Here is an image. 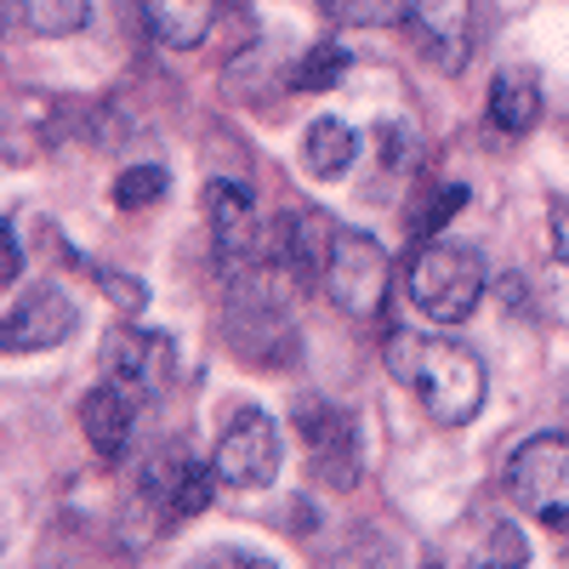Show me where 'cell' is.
I'll use <instances>...</instances> for the list:
<instances>
[{
	"instance_id": "1",
	"label": "cell",
	"mask_w": 569,
	"mask_h": 569,
	"mask_svg": "<svg viewBox=\"0 0 569 569\" xmlns=\"http://www.w3.org/2000/svg\"><path fill=\"white\" fill-rule=\"evenodd\" d=\"M388 370L421 399V410L433 416L439 427H467L472 416L485 410V359L461 348V342H445V337H399L388 342Z\"/></svg>"
},
{
	"instance_id": "2",
	"label": "cell",
	"mask_w": 569,
	"mask_h": 569,
	"mask_svg": "<svg viewBox=\"0 0 569 569\" xmlns=\"http://www.w3.org/2000/svg\"><path fill=\"white\" fill-rule=\"evenodd\" d=\"M405 284L421 319L461 325L485 297V257L461 240H421L405 262Z\"/></svg>"
},
{
	"instance_id": "3",
	"label": "cell",
	"mask_w": 569,
	"mask_h": 569,
	"mask_svg": "<svg viewBox=\"0 0 569 569\" xmlns=\"http://www.w3.org/2000/svg\"><path fill=\"white\" fill-rule=\"evenodd\" d=\"M507 496L547 530H569V439L536 433L507 456Z\"/></svg>"
},
{
	"instance_id": "4",
	"label": "cell",
	"mask_w": 569,
	"mask_h": 569,
	"mask_svg": "<svg viewBox=\"0 0 569 569\" xmlns=\"http://www.w3.org/2000/svg\"><path fill=\"white\" fill-rule=\"evenodd\" d=\"M325 291L353 319H370L376 308H382V297H388V251L376 246V233L337 228L330 262H325Z\"/></svg>"
},
{
	"instance_id": "5",
	"label": "cell",
	"mask_w": 569,
	"mask_h": 569,
	"mask_svg": "<svg viewBox=\"0 0 569 569\" xmlns=\"http://www.w3.org/2000/svg\"><path fill=\"white\" fill-rule=\"evenodd\" d=\"M211 479H217V467H200L188 450H177V445L160 450L137 479V496H142V507H149L154 530H171V525H182V518L206 512L211 507Z\"/></svg>"
},
{
	"instance_id": "6",
	"label": "cell",
	"mask_w": 569,
	"mask_h": 569,
	"mask_svg": "<svg viewBox=\"0 0 569 569\" xmlns=\"http://www.w3.org/2000/svg\"><path fill=\"white\" fill-rule=\"evenodd\" d=\"M217 479L233 490H268L279 479V427L262 410H233V421L217 439Z\"/></svg>"
},
{
	"instance_id": "7",
	"label": "cell",
	"mask_w": 569,
	"mask_h": 569,
	"mask_svg": "<svg viewBox=\"0 0 569 569\" xmlns=\"http://www.w3.org/2000/svg\"><path fill=\"white\" fill-rule=\"evenodd\" d=\"M206 222H211V246H217V268L228 279H240L257 268V251H262V222H257V200L251 188L240 182H206Z\"/></svg>"
},
{
	"instance_id": "8",
	"label": "cell",
	"mask_w": 569,
	"mask_h": 569,
	"mask_svg": "<svg viewBox=\"0 0 569 569\" xmlns=\"http://www.w3.org/2000/svg\"><path fill=\"white\" fill-rule=\"evenodd\" d=\"M74 330H80L74 297L63 284H34V291L7 313V325H0V342H7V353H40V348L69 342Z\"/></svg>"
},
{
	"instance_id": "9",
	"label": "cell",
	"mask_w": 569,
	"mask_h": 569,
	"mask_svg": "<svg viewBox=\"0 0 569 569\" xmlns=\"http://www.w3.org/2000/svg\"><path fill=\"white\" fill-rule=\"evenodd\" d=\"M302 445H308V467L319 485H330V490L359 485V433L342 410L302 405Z\"/></svg>"
},
{
	"instance_id": "10",
	"label": "cell",
	"mask_w": 569,
	"mask_h": 569,
	"mask_svg": "<svg viewBox=\"0 0 569 569\" xmlns=\"http://www.w3.org/2000/svg\"><path fill=\"white\" fill-rule=\"evenodd\" d=\"M103 376L154 405L160 388L171 382V337H160V330H114L103 348Z\"/></svg>"
},
{
	"instance_id": "11",
	"label": "cell",
	"mask_w": 569,
	"mask_h": 569,
	"mask_svg": "<svg viewBox=\"0 0 569 569\" xmlns=\"http://www.w3.org/2000/svg\"><path fill=\"white\" fill-rule=\"evenodd\" d=\"M142 410H149V399H142V393H131V388L109 382V376H98V388H91L86 405H80L86 445L98 450L103 461H120L126 445H131V433H137V416Z\"/></svg>"
},
{
	"instance_id": "12",
	"label": "cell",
	"mask_w": 569,
	"mask_h": 569,
	"mask_svg": "<svg viewBox=\"0 0 569 569\" xmlns=\"http://www.w3.org/2000/svg\"><path fill=\"white\" fill-rule=\"evenodd\" d=\"M330 240H337V228H330L313 206H284L279 233H273V268L291 273L297 284H313V279H325Z\"/></svg>"
},
{
	"instance_id": "13",
	"label": "cell",
	"mask_w": 569,
	"mask_h": 569,
	"mask_svg": "<svg viewBox=\"0 0 569 569\" xmlns=\"http://www.w3.org/2000/svg\"><path fill=\"white\" fill-rule=\"evenodd\" d=\"M416 46L433 69H461L472 52V0H416L410 7Z\"/></svg>"
},
{
	"instance_id": "14",
	"label": "cell",
	"mask_w": 569,
	"mask_h": 569,
	"mask_svg": "<svg viewBox=\"0 0 569 569\" xmlns=\"http://www.w3.org/2000/svg\"><path fill=\"white\" fill-rule=\"evenodd\" d=\"M137 12L166 52H194L217 23V0H137Z\"/></svg>"
},
{
	"instance_id": "15",
	"label": "cell",
	"mask_w": 569,
	"mask_h": 569,
	"mask_svg": "<svg viewBox=\"0 0 569 569\" xmlns=\"http://www.w3.org/2000/svg\"><path fill=\"white\" fill-rule=\"evenodd\" d=\"M536 120H541V80H536V69L507 63L490 80V126L501 137H525V131H536Z\"/></svg>"
},
{
	"instance_id": "16",
	"label": "cell",
	"mask_w": 569,
	"mask_h": 569,
	"mask_svg": "<svg viewBox=\"0 0 569 569\" xmlns=\"http://www.w3.org/2000/svg\"><path fill=\"white\" fill-rule=\"evenodd\" d=\"M353 154H359V137H353V126H342V120L325 114V120H313V126L302 131V171H308L313 182L348 177Z\"/></svg>"
},
{
	"instance_id": "17",
	"label": "cell",
	"mask_w": 569,
	"mask_h": 569,
	"mask_svg": "<svg viewBox=\"0 0 569 569\" xmlns=\"http://www.w3.org/2000/svg\"><path fill=\"white\" fill-rule=\"evenodd\" d=\"M7 18L34 40H63L86 29L91 0H7Z\"/></svg>"
},
{
	"instance_id": "18",
	"label": "cell",
	"mask_w": 569,
	"mask_h": 569,
	"mask_svg": "<svg viewBox=\"0 0 569 569\" xmlns=\"http://www.w3.org/2000/svg\"><path fill=\"white\" fill-rule=\"evenodd\" d=\"M416 0H319V12L342 29H388L405 23Z\"/></svg>"
},
{
	"instance_id": "19",
	"label": "cell",
	"mask_w": 569,
	"mask_h": 569,
	"mask_svg": "<svg viewBox=\"0 0 569 569\" xmlns=\"http://www.w3.org/2000/svg\"><path fill=\"white\" fill-rule=\"evenodd\" d=\"M166 188H171V171H166V166H154V160L126 166V171L114 177V206H120V211H142V206L166 200Z\"/></svg>"
},
{
	"instance_id": "20",
	"label": "cell",
	"mask_w": 569,
	"mask_h": 569,
	"mask_svg": "<svg viewBox=\"0 0 569 569\" xmlns=\"http://www.w3.org/2000/svg\"><path fill=\"white\" fill-rule=\"evenodd\" d=\"M348 74V52H342V46H313V52L297 63V74H291V86L297 91H325V86H337Z\"/></svg>"
},
{
	"instance_id": "21",
	"label": "cell",
	"mask_w": 569,
	"mask_h": 569,
	"mask_svg": "<svg viewBox=\"0 0 569 569\" xmlns=\"http://www.w3.org/2000/svg\"><path fill=\"white\" fill-rule=\"evenodd\" d=\"M456 206H467V188H461V182L439 188V194H433V206H427V217H421V228H427V233H433V228H445V222L456 217Z\"/></svg>"
},
{
	"instance_id": "22",
	"label": "cell",
	"mask_w": 569,
	"mask_h": 569,
	"mask_svg": "<svg viewBox=\"0 0 569 569\" xmlns=\"http://www.w3.org/2000/svg\"><path fill=\"white\" fill-rule=\"evenodd\" d=\"M490 558H496V563H525V558H530V547H525V536H518L512 525H496Z\"/></svg>"
},
{
	"instance_id": "23",
	"label": "cell",
	"mask_w": 569,
	"mask_h": 569,
	"mask_svg": "<svg viewBox=\"0 0 569 569\" xmlns=\"http://www.w3.org/2000/svg\"><path fill=\"white\" fill-rule=\"evenodd\" d=\"M0 246H7V257H0V279H18L23 273V246H18V228H12V217L7 222H0Z\"/></svg>"
},
{
	"instance_id": "24",
	"label": "cell",
	"mask_w": 569,
	"mask_h": 569,
	"mask_svg": "<svg viewBox=\"0 0 569 569\" xmlns=\"http://www.w3.org/2000/svg\"><path fill=\"white\" fill-rule=\"evenodd\" d=\"M547 228H552V251H558V262L569 268V200H558V206H552Z\"/></svg>"
}]
</instances>
